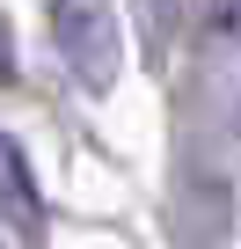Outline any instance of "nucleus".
I'll list each match as a JSON object with an SVG mask.
<instances>
[{"label":"nucleus","instance_id":"obj_4","mask_svg":"<svg viewBox=\"0 0 241 249\" xmlns=\"http://www.w3.org/2000/svg\"><path fill=\"white\" fill-rule=\"evenodd\" d=\"M212 22H219V30H241V0H219V8H212Z\"/></svg>","mask_w":241,"mask_h":249},{"label":"nucleus","instance_id":"obj_2","mask_svg":"<svg viewBox=\"0 0 241 249\" xmlns=\"http://www.w3.org/2000/svg\"><path fill=\"white\" fill-rule=\"evenodd\" d=\"M0 220L22 242H44V191H37V169H30V154L8 124H0Z\"/></svg>","mask_w":241,"mask_h":249},{"label":"nucleus","instance_id":"obj_3","mask_svg":"<svg viewBox=\"0 0 241 249\" xmlns=\"http://www.w3.org/2000/svg\"><path fill=\"white\" fill-rule=\"evenodd\" d=\"M15 81V30H8V15H0V88Z\"/></svg>","mask_w":241,"mask_h":249},{"label":"nucleus","instance_id":"obj_1","mask_svg":"<svg viewBox=\"0 0 241 249\" xmlns=\"http://www.w3.org/2000/svg\"><path fill=\"white\" fill-rule=\"evenodd\" d=\"M51 44L66 59V73L88 95H110L125 73V37H117V0H44Z\"/></svg>","mask_w":241,"mask_h":249}]
</instances>
